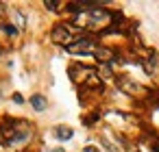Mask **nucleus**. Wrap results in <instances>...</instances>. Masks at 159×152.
I'll return each mask as SVG.
<instances>
[{"instance_id":"nucleus-1","label":"nucleus","mask_w":159,"mask_h":152,"mask_svg":"<svg viewBox=\"0 0 159 152\" xmlns=\"http://www.w3.org/2000/svg\"><path fill=\"white\" fill-rule=\"evenodd\" d=\"M31 139V126L26 122H18L11 117H5L0 122V141L5 145H20Z\"/></svg>"},{"instance_id":"nucleus-2","label":"nucleus","mask_w":159,"mask_h":152,"mask_svg":"<svg viewBox=\"0 0 159 152\" xmlns=\"http://www.w3.org/2000/svg\"><path fill=\"white\" fill-rule=\"evenodd\" d=\"M50 39H52L55 44L68 48V46H72V44L76 41V26H74V24H68V22H61V24H57V26L52 28Z\"/></svg>"},{"instance_id":"nucleus-3","label":"nucleus","mask_w":159,"mask_h":152,"mask_svg":"<svg viewBox=\"0 0 159 152\" xmlns=\"http://www.w3.org/2000/svg\"><path fill=\"white\" fill-rule=\"evenodd\" d=\"M68 74H70V78H72L76 85H85V87L98 76V72H96L94 67H87V65H70Z\"/></svg>"},{"instance_id":"nucleus-4","label":"nucleus","mask_w":159,"mask_h":152,"mask_svg":"<svg viewBox=\"0 0 159 152\" xmlns=\"http://www.w3.org/2000/svg\"><path fill=\"white\" fill-rule=\"evenodd\" d=\"M96 41L92 39V37H79L72 46H68L66 50L70 52V54H94L96 52Z\"/></svg>"},{"instance_id":"nucleus-5","label":"nucleus","mask_w":159,"mask_h":152,"mask_svg":"<svg viewBox=\"0 0 159 152\" xmlns=\"http://www.w3.org/2000/svg\"><path fill=\"white\" fill-rule=\"evenodd\" d=\"M118 85H120V89H122V91H126V93H131V96H144V93H146V89H144L142 85L133 83V80H131V78H126V76L118 78Z\"/></svg>"},{"instance_id":"nucleus-6","label":"nucleus","mask_w":159,"mask_h":152,"mask_svg":"<svg viewBox=\"0 0 159 152\" xmlns=\"http://www.w3.org/2000/svg\"><path fill=\"white\" fill-rule=\"evenodd\" d=\"M94 57H96V61H100L102 65H109V63H113V61H116V52H113L111 48H102V46H98V48H96Z\"/></svg>"},{"instance_id":"nucleus-7","label":"nucleus","mask_w":159,"mask_h":152,"mask_svg":"<svg viewBox=\"0 0 159 152\" xmlns=\"http://www.w3.org/2000/svg\"><path fill=\"white\" fill-rule=\"evenodd\" d=\"M55 137L57 139H61V141H68V139H72V135H74V130L70 128V126H63V124H59V126H55Z\"/></svg>"},{"instance_id":"nucleus-8","label":"nucleus","mask_w":159,"mask_h":152,"mask_svg":"<svg viewBox=\"0 0 159 152\" xmlns=\"http://www.w3.org/2000/svg\"><path fill=\"white\" fill-rule=\"evenodd\" d=\"M31 106L35 109V111H46V106H48V102H46V98L42 96V93H35V96H31Z\"/></svg>"},{"instance_id":"nucleus-9","label":"nucleus","mask_w":159,"mask_h":152,"mask_svg":"<svg viewBox=\"0 0 159 152\" xmlns=\"http://www.w3.org/2000/svg\"><path fill=\"white\" fill-rule=\"evenodd\" d=\"M0 28H2L7 35H18V31H20V28H18V26H13V24H2Z\"/></svg>"},{"instance_id":"nucleus-10","label":"nucleus","mask_w":159,"mask_h":152,"mask_svg":"<svg viewBox=\"0 0 159 152\" xmlns=\"http://www.w3.org/2000/svg\"><path fill=\"white\" fill-rule=\"evenodd\" d=\"M144 70H146V74H155V61L150 59V61H144Z\"/></svg>"},{"instance_id":"nucleus-11","label":"nucleus","mask_w":159,"mask_h":152,"mask_svg":"<svg viewBox=\"0 0 159 152\" xmlns=\"http://www.w3.org/2000/svg\"><path fill=\"white\" fill-rule=\"evenodd\" d=\"M44 5H46V9H48V11H57V9L61 7L59 2H52V0H48V2H44Z\"/></svg>"},{"instance_id":"nucleus-12","label":"nucleus","mask_w":159,"mask_h":152,"mask_svg":"<svg viewBox=\"0 0 159 152\" xmlns=\"http://www.w3.org/2000/svg\"><path fill=\"white\" fill-rule=\"evenodd\" d=\"M13 102H16V104H22L24 100H22V96H20V93H13Z\"/></svg>"},{"instance_id":"nucleus-13","label":"nucleus","mask_w":159,"mask_h":152,"mask_svg":"<svg viewBox=\"0 0 159 152\" xmlns=\"http://www.w3.org/2000/svg\"><path fill=\"white\" fill-rule=\"evenodd\" d=\"M83 152H98V148H94V145H87Z\"/></svg>"},{"instance_id":"nucleus-14","label":"nucleus","mask_w":159,"mask_h":152,"mask_svg":"<svg viewBox=\"0 0 159 152\" xmlns=\"http://www.w3.org/2000/svg\"><path fill=\"white\" fill-rule=\"evenodd\" d=\"M135 152H139V150H135Z\"/></svg>"}]
</instances>
